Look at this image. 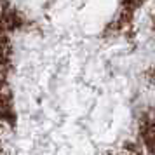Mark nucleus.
<instances>
[{
  "label": "nucleus",
  "mask_w": 155,
  "mask_h": 155,
  "mask_svg": "<svg viewBox=\"0 0 155 155\" xmlns=\"http://www.w3.org/2000/svg\"><path fill=\"white\" fill-rule=\"evenodd\" d=\"M0 155H155V0H0Z\"/></svg>",
  "instance_id": "f257e3e1"
}]
</instances>
